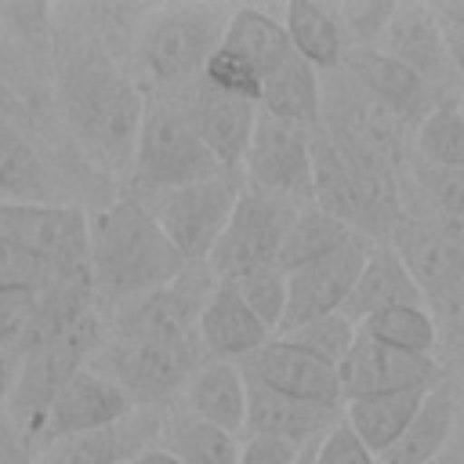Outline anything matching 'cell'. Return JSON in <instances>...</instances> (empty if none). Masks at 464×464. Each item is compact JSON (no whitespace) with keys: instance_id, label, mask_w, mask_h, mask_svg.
I'll use <instances>...</instances> for the list:
<instances>
[{"instance_id":"6da1fadb","label":"cell","mask_w":464,"mask_h":464,"mask_svg":"<svg viewBox=\"0 0 464 464\" xmlns=\"http://www.w3.org/2000/svg\"><path fill=\"white\" fill-rule=\"evenodd\" d=\"M58 105L83 152L112 170H130L149 102L105 54L76 47L62 58Z\"/></svg>"},{"instance_id":"7a4b0ae2","label":"cell","mask_w":464,"mask_h":464,"mask_svg":"<svg viewBox=\"0 0 464 464\" xmlns=\"http://www.w3.org/2000/svg\"><path fill=\"white\" fill-rule=\"evenodd\" d=\"M91 286L112 301L145 297L174 283L188 265L160 228L149 203L120 196L91 218Z\"/></svg>"},{"instance_id":"3957f363","label":"cell","mask_w":464,"mask_h":464,"mask_svg":"<svg viewBox=\"0 0 464 464\" xmlns=\"http://www.w3.org/2000/svg\"><path fill=\"white\" fill-rule=\"evenodd\" d=\"M312 203L355 232L395 228V185L381 163L348 149L341 138H312Z\"/></svg>"},{"instance_id":"277c9868","label":"cell","mask_w":464,"mask_h":464,"mask_svg":"<svg viewBox=\"0 0 464 464\" xmlns=\"http://www.w3.org/2000/svg\"><path fill=\"white\" fill-rule=\"evenodd\" d=\"M232 7L221 4H167L149 14L138 40V62L152 83H185L203 76L218 54Z\"/></svg>"},{"instance_id":"5b68a950","label":"cell","mask_w":464,"mask_h":464,"mask_svg":"<svg viewBox=\"0 0 464 464\" xmlns=\"http://www.w3.org/2000/svg\"><path fill=\"white\" fill-rule=\"evenodd\" d=\"M221 170L225 167L203 145L188 112H181L167 102H152L145 109L134 163H130V181L138 188H149V192L163 196V192L185 188L192 181L214 178Z\"/></svg>"},{"instance_id":"8992f818","label":"cell","mask_w":464,"mask_h":464,"mask_svg":"<svg viewBox=\"0 0 464 464\" xmlns=\"http://www.w3.org/2000/svg\"><path fill=\"white\" fill-rule=\"evenodd\" d=\"M98 344H102L98 315L91 308H83L54 341L22 355L18 384L7 399V410L18 420V428L29 435V442L40 435L44 413L54 402V395L87 366V359L98 352Z\"/></svg>"},{"instance_id":"52a82bcc","label":"cell","mask_w":464,"mask_h":464,"mask_svg":"<svg viewBox=\"0 0 464 464\" xmlns=\"http://www.w3.org/2000/svg\"><path fill=\"white\" fill-rule=\"evenodd\" d=\"M246 188L243 170H221L214 178L192 181L185 188L163 192L152 203V214L185 265H207L221 232L232 221V210Z\"/></svg>"},{"instance_id":"ba28073f","label":"cell","mask_w":464,"mask_h":464,"mask_svg":"<svg viewBox=\"0 0 464 464\" xmlns=\"http://www.w3.org/2000/svg\"><path fill=\"white\" fill-rule=\"evenodd\" d=\"M0 239L18 243L33 254L51 279L72 283L83 276L91 283V221L76 207L58 203H0Z\"/></svg>"},{"instance_id":"9c48e42d","label":"cell","mask_w":464,"mask_h":464,"mask_svg":"<svg viewBox=\"0 0 464 464\" xmlns=\"http://www.w3.org/2000/svg\"><path fill=\"white\" fill-rule=\"evenodd\" d=\"M246 188L308 207L312 203V134L308 127L286 123L279 116L261 112L246 160H243Z\"/></svg>"},{"instance_id":"30bf717a","label":"cell","mask_w":464,"mask_h":464,"mask_svg":"<svg viewBox=\"0 0 464 464\" xmlns=\"http://www.w3.org/2000/svg\"><path fill=\"white\" fill-rule=\"evenodd\" d=\"M301 207L294 203H283V199H272V196H261L254 188H243L236 210H232V221L228 228L221 232L207 268L214 279H239L254 268H265V265H276L279 261V250H283V239H286V228L294 221Z\"/></svg>"},{"instance_id":"8fae6325","label":"cell","mask_w":464,"mask_h":464,"mask_svg":"<svg viewBox=\"0 0 464 464\" xmlns=\"http://www.w3.org/2000/svg\"><path fill=\"white\" fill-rule=\"evenodd\" d=\"M214 283L218 279L210 276V268L196 272V265H188L174 283L127 301V308L120 312V341H141V344L192 341Z\"/></svg>"},{"instance_id":"7c38bea8","label":"cell","mask_w":464,"mask_h":464,"mask_svg":"<svg viewBox=\"0 0 464 464\" xmlns=\"http://www.w3.org/2000/svg\"><path fill=\"white\" fill-rule=\"evenodd\" d=\"M196 341H185V344L116 341L105 352V373L138 402V410H156L170 395L185 392L188 377L196 373L199 366Z\"/></svg>"},{"instance_id":"4fadbf2b","label":"cell","mask_w":464,"mask_h":464,"mask_svg":"<svg viewBox=\"0 0 464 464\" xmlns=\"http://www.w3.org/2000/svg\"><path fill=\"white\" fill-rule=\"evenodd\" d=\"M377 243H370L362 232H355L348 243H341L337 250H330L326 257L319 261H308L294 272H286V319H283V330H294L308 319H319V315H334L344 308L359 272L366 268L370 254H373Z\"/></svg>"},{"instance_id":"5bb4252c","label":"cell","mask_w":464,"mask_h":464,"mask_svg":"<svg viewBox=\"0 0 464 464\" xmlns=\"http://www.w3.org/2000/svg\"><path fill=\"white\" fill-rule=\"evenodd\" d=\"M130 413H138V402L105 373V370H91L83 366L47 406L44 424H40V442L51 446L58 439H72V435H87V431H102L112 428L120 420H127Z\"/></svg>"},{"instance_id":"9a60e30c","label":"cell","mask_w":464,"mask_h":464,"mask_svg":"<svg viewBox=\"0 0 464 464\" xmlns=\"http://www.w3.org/2000/svg\"><path fill=\"white\" fill-rule=\"evenodd\" d=\"M341 377V395L348 399H366V395H392V392H428L442 384L439 362L428 355H410L399 348H388L359 330L352 352L337 366Z\"/></svg>"},{"instance_id":"2e32d148","label":"cell","mask_w":464,"mask_h":464,"mask_svg":"<svg viewBox=\"0 0 464 464\" xmlns=\"http://www.w3.org/2000/svg\"><path fill=\"white\" fill-rule=\"evenodd\" d=\"M239 370L246 381L265 384L272 392H283V395H294L304 402H319V406H344L337 370L312 359L308 352L294 348L283 337H272L265 348L246 355L239 362Z\"/></svg>"},{"instance_id":"e0dca14e","label":"cell","mask_w":464,"mask_h":464,"mask_svg":"<svg viewBox=\"0 0 464 464\" xmlns=\"http://www.w3.org/2000/svg\"><path fill=\"white\" fill-rule=\"evenodd\" d=\"M377 51L413 69L431 87H439L453 69L446 51V29L431 4H399L377 40Z\"/></svg>"},{"instance_id":"ac0fdd59","label":"cell","mask_w":464,"mask_h":464,"mask_svg":"<svg viewBox=\"0 0 464 464\" xmlns=\"http://www.w3.org/2000/svg\"><path fill=\"white\" fill-rule=\"evenodd\" d=\"M392 246L413 272L417 286L424 297H442L450 301L453 294L464 290V246L453 243L446 232L435 225L420 221H395L392 228Z\"/></svg>"},{"instance_id":"d6986e66","label":"cell","mask_w":464,"mask_h":464,"mask_svg":"<svg viewBox=\"0 0 464 464\" xmlns=\"http://www.w3.org/2000/svg\"><path fill=\"white\" fill-rule=\"evenodd\" d=\"M196 337H199V344L214 359L243 362L246 355H254L257 348H265L276 334L246 308V301L239 297L236 283L218 279L214 290H210V297H207V304H203Z\"/></svg>"},{"instance_id":"ffe728a7","label":"cell","mask_w":464,"mask_h":464,"mask_svg":"<svg viewBox=\"0 0 464 464\" xmlns=\"http://www.w3.org/2000/svg\"><path fill=\"white\" fill-rule=\"evenodd\" d=\"M246 435H276L297 446H312L344 417V406L304 402L254 381H246Z\"/></svg>"},{"instance_id":"44dd1931","label":"cell","mask_w":464,"mask_h":464,"mask_svg":"<svg viewBox=\"0 0 464 464\" xmlns=\"http://www.w3.org/2000/svg\"><path fill=\"white\" fill-rule=\"evenodd\" d=\"M257 116H261V105L225 94V91H214V87H203L188 109L196 134L203 138V145L214 152V160L225 170H243Z\"/></svg>"},{"instance_id":"7402d4cb","label":"cell","mask_w":464,"mask_h":464,"mask_svg":"<svg viewBox=\"0 0 464 464\" xmlns=\"http://www.w3.org/2000/svg\"><path fill=\"white\" fill-rule=\"evenodd\" d=\"M160 424H163V413L138 410L112 428L44 446L40 464H130L141 450L152 446V439H160Z\"/></svg>"},{"instance_id":"603a6c76","label":"cell","mask_w":464,"mask_h":464,"mask_svg":"<svg viewBox=\"0 0 464 464\" xmlns=\"http://www.w3.org/2000/svg\"><path fill=\"white\" fill-rule=\"evenodd\" d=\"M246 395L250 392L239 362L210 359V362H199L196 373L188 377L181 392V410L228 435H239L246 431Z\"/></svg>"},{"instance_id":"cb8c5ba5","label":"cell","mask_w":464,"mask_h":464,"mask_svg":"<svg viewBox=\"0 0 464 464\" xmlns=\"http://www.w3.org/2000/svg\"><path fill=\"white\" fill-rule=\"evenodd\" d=\"M348 69L359 80V87L377 98L384 109H392L399 120H424L431 105V83H424L413 69L399 65L395 58L381 54L377 47H355L348 54Z\"/></svg>"},{"instance_id":"d4e9b609","label":"cell","mask_w":464,"mask_h":464,"mask_svg":"<svg viewBox=\"0 0 464 464\" xmlns=\"http://www.w3.org/2000/svg\"><path fill=\"white\" fill-rule=\"evenodd\" d=\"M395 304H424V290L417 286L399 250L392 243H377L341 312L355 323H366L370 315L395 308Z\"/></svg>"},{"instance_id":"484cf974","label":"cell","mask_w":464,"mask_h":464,"mask_svg":"<svg viewBox=\"0 0 464 464\" xmlns=\"http://www.w3.org/2000/svg\"><path fill=\"white\" fill-rule=\"evenodd\" d=\"M218 51L243 62L261 80H268L294 54L283 18H276V11H268V7H232L228 29H225V40Z\"/></svg>"},{"instance_id":"4316f807","label":"cell","mask_w":464,"mask_h":464,"mask_svg":"<svg viewBox=\"0 0 464 464\" xmlns=\"http://www.w3.org/2000/svg\"><path fill=\"white\" fill-rule=\"evenodd\" d=\"M453 428H457V402H453V395H450V388L442 381V384H435L428 392V399L417 410V417L377 457V464H431L450 450Z\"/></svg>"},{"instance_id":"83f0119b","label":"cell","mask_w":464,"mask_h":464,"mask_svg":"<svg viewBox=\"0 0 464 464\" xmlns=\"http://www.w3.org/2000/svg\"><path fill=\"white\" fill-rule=\"evenodd\" d=\"M431 392V388H428ZM428 392H392V395H366V399H348L344 402V424L381 457L417 417L424 406Z\"/></svg>"},{"instance_id":"f1b7e54d","label":"cell","mask_w":464,"mask_h":464,"mask_svg":"<svg viewBox=\"0 0 464 464\" xmlns=\"http://www.w3.org/2000/svg\"><path fill=\"white\" fill-rule=\"evenodd\" d=\"M261 112L279 116L297 127H312L323 112V91L315 65H308L301 54H290L261 87Z\"/></svg>"},{"instance_id":"f546056e","label":"cell","mask_w":464,"mask_h":464,"mask_svg":"<svg viewBox=\"0 0 464 464\" xmlns=\"http://www.w3.org/2000/svg\"><path fill=\"white\" fill-rule=\"evenodd\" d=\"M283 25H286L294 54H301L308 65L334 69L344 62V33L337 25L334 7H323L312 0L283 4Z\"/></svg>"},{"instance_id":"4dcf8cb0","label":"cell","mask_w":464,"mask_h":464,"mask_svg":"<svg viewBox=\"0 0 464 464\" xmlns=\"http://www.w3.org/2000/svg\"><path fill=\"white\" fill-rule=\"evenodd\" d=\"M156 446L174 453L181 464H239L236 435H228V431H221V428H214V424H207L185 410H174L163 417Z\"/></svg>"},{"instance_id":"1f68e13d","label":"cell","mask_w":464,"mask_h":464,"mask_svg":"<svg viewBox=\"0 0 464 464\" xmlns=\"http://www.w3.org/2000/svg\"><path fill=\"white\" fill-rule=\"evenodd\" d=\"M0 196L4 203H47V170L7 116H0Z\"/></svg>"},{"instance_id":"d6a6232c","label":"cell","mask_w":464,"mask_h":464,"mask_svg":"<svg viewBox=\"0 0 464 464\" xmlns=\"http://www.w3.org/2000/svg\"><path fill=\"white\" fill-rule=\"evenodd\" d=\"M355 236V228H348L344 221H337L334 214L319 210L315 203L301 207L286 228V239H283V250H279V268L283 272H294L308 261H319L326 257L330 250H337L341 243H348Z\"/></svg>"},{"instance_id":"836d02e7","label":"cell","mask_w":464,"mask_h":464,"mask_svg":"<svg viewBox=\"0 0 464 464\" xmlns=\"http://www.w3.org/2000/svg\"><path fill=\"white\" fill-rule=\"evenodd\" d=\"M359 330L388 348H399V352H410V355H428L435 352L439 344V323L435 315L428 312V304H395V308H384L377 315H370L366 323H359Z\"/></svg>"},{"instance_id":"e575fe53","label":"cell","mask_w":464,"mask_h":464,"mask_svg":"<svg viewBox=\"0 0 464 464\" xmlns=\"http://www.w3.org/2000/svg\"><path fill=\"white\" fill-rule=\"evenodd\" d=\"M417 152L435 170H464V112H460V102H439L417 123Z\"/></svg>"},{"instance_id":"d590c367","label":"cell","mask_w":464,"mask_h":464,"mask_svg":"<svg viewBox=\"0 0 464 464\" xmlns=\"http://www.w3.org/2000/svg\"><path fill=\"white\" fill-rule=\"evenodd\" d=\"M279 337L290 341L294 348L308 352L312 359H319V362H326V366L337 370L344 362V355L352 352L355 337H359V323L348 319L344 312H334V315L308 319V323H301V326H294V330H286Z\"/></svg>"},{"instance_id":"8d00e7d4","label":"cell","mask_w":464,"mask_h":464,"mask_svg":"<svg viewBox=\"0 0 464 464\" xmlns=\"http://www.w3.org/2000/svg\"><path fill=\"white\" fill-rule=\"evenodd\" d=\"M228 283V279H225ZM239 297L246 301V308L279 337L283 330V319H286V272L279 265H265V268H254L239 279H232Z\"/></svg>"},{"instance_id":"74e56055","label":"cell","mask_w":464,"mask_h":464,"mask_svg":"<svg viewBox=\"0 0 464 464\" xmlns=\"http://www.w3.org/2000/svg\"><path fill=\"white\" fill-rule=\"evenodd\" d=\"M424 188H428V199H431L435 228L464 246V170L424 167Z\"/></svg>"},{"instance_id":"f35d334b","label":"cell","mask_w":464,"mask_h":464,"mask_svg":"<svg viewBox=\"0 0 464 464\" xmlns=\"http://www.w3.org/2000/svg\"><path fill=\"white\" fill-rule=\"evenodd\" d=\"M395 7H399L395 0L337 4L334 14H337V25H341V33H344V44H352V51H355V47H377V40H381L384 25L392 22Z\"/></svg>"},{"instance_id":"ab89813d","label":"cell","mask_w":464,"mask_h":464,"mask_svg":"<svg viewBox=\"0 0 464 464\" xmlns=\"http://www.w3.org/2000/svg\"><path fill=\"white\" fill-rule=\"evenodd\" d=\"M40 286L29 283H4L0 286V348L18 352L22 337L29 334L36 312H40Z\"/></svg>"},{"instance_id":"60d3db41","label":"cell","mask_w":464,"mask_h":464,"mask_svg":"<svg viewBox=\"0 0 464 464\" xmlns=\"http://www.w3.org/2000/svg\"><path fill=\"white\" fill-rule=\"evenodd\" d=\"M312 464H377V453L344 424V417L312 446Z\"/></svg>"},{"instance_id":"b9f144b4","label":"cell","mask_w":464,"mask_h":464,"mask_svg":"<svg viewBox=\"0 0 464 464\" xmlns=\"http://www.w3.org/2000/svg\"><path fill=\"white\" fill-rule=\"evenodd\" d=\"M304 450H308V446H297V442H290V439L246 435V442L239 446V464H297Z\"/></svg>"},{"instance_id":"7bdbcfd3","label":"cell","mask_w":464,"mask_h":464,"mask_svg":"<svg viewBox=\"0 0 464 464\" xmlns=\"http://www.w3.org/2000/svg\"><path fill=\"white\" fill-rule=\"evenodd\" d=\"M7 460H29V435L18 428L7 406H0V464Z\"/></svg>"},{"instance_id":"ee69618b","label":"cell","mask_w":464,"mask_h":464,"mask_svg":"<svg viewBox=\"0 0 464 464\" xmlns=\"http://www.w3.org/2000/svg\"><path fill=\"white\" fill-rule=\"evenodd\" d=\"M18 370H22L18 352L0 348V406H7V399H11L14 384H18Z\"/></svg>"},{"instance_id":"f6af8a7d","label":"cell","mask_w":464,"mask_h":464,"mask_svg":"<svg viewBox=\"0 0 464 464\" xmlns=\"http://www.w3.org/2000/svg\"><path fill=\"white\" fill-rule=\"evenodd\" d=\"M446 29V51H450V62H453V69L464 76V29H457V25H442Z\"/></svg>"},{"instance_id":"bcb514c9","label":"cell","mask_w":464,"mask_h":464,"mask_svg":"<svg viewBox=\"0 0 464 464\" xmlns=\"http://www.w3.org/2000/svg\"><path fill=\"white\" fill-rule=\"evenodd\" d=\"M431 7H435V14H439V22H442V25H457V29H464V0L431 4Z\"/></svg>"},{"instance_id":"7dc6e473","label":"cell","mask_w":464,"mask_h":464,"mask_svg":"<svg viewBox=\"0 0 464 464\" xmlns=\"http://www.w3.org/2000/svg\"><path fill=\"white\" fill-rule=\"evenodd\" d=\"M130 464H181V460H178L174 453H167L163 446H149V450H141Z\"/></svg>"},{"instance_id":"c3c4849f","label":"cell","mask_w":464,"mask_h":464,"mask_svg":"<svg viewBox=\"0 0 464 464\" xmlns=\"http://www.w3.org/2000/svg\"><path fill=\"white\" fill-rule=\"evenodd\" d=\"M18 109V94L7 87V80L0 76V116H11Z\"/></svg>"},{"instance_id":"681fc988","label":"cell","mask_w":464,"mask_h":464,"mask_svg":"<svg viewBox=\"0 0 464 464\" xmlns=\"http://www.w3.org/2000/svg\"><path fill=\"white\" fill-rule=\"evenodd\" d=\"M431 464H464V450H446L439 460H431Z\"/></svg>"},{"instance_id":"f907efd6","label":"cell","mask_w":464,"mask_h":464,"mask_svg":"<svg viewBox=\"0 0 464 464\" xmlns=\"http://www.w3.org/2000/svg\"><path fill=\"white\" fill-rule=\"evenodd\" d=\"M312 446H315V442H312ZM312 446H308V450L301 453V460H297V464H312Z\"/></svg>"},{"instance_id":"816d5d0a","label":"cell","mask_w":464,"mask_h":464,"mask_svg":"<svg viewBox=\"0 0 464 464\" xmlns=\"http://www.w3.org/2000/svg\"><path fill=\"white\" fill-rule=\"evenodd\" d=\"M7 464H29V460H7Z\"/></svg>"},{"instance_id":"f5cc1de1","label":"cell","mask_w":464,"mask_h":464,"mask_svg":"<svg viewBox=\"0 0 464 464\" xmlns=\"http://www.w3.org/2000/svg\"><path fill=\"white\" fill-rule=\"evenodd\" d=\"M460 112H464V94H460Z\"/></svg>"}]
</instances>
